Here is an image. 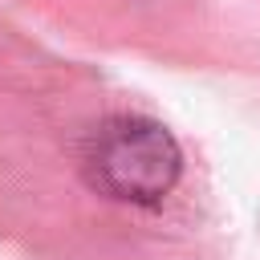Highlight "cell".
Listing matches in <instances>:
<instances>
[{"label":"cell","mask_w":260,"mask_h":260,"mask_svg":"<svg viewBox=\"0 0 260 260\" xmlns=\"http://www.w3.org/2000/svg\"><path fill=\"white\" fill-rule=\"evenodd\" d=\"M85 183L118 203H158L183 171L179 142L167 126L138 118V114H114L98 122L81 150Z\"/></svg>","instance_id":"1"}]
</instances>
